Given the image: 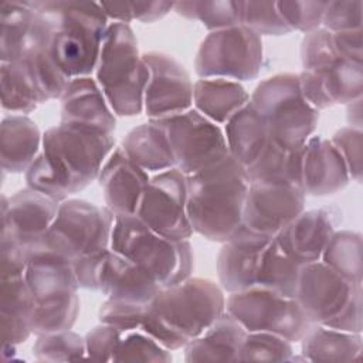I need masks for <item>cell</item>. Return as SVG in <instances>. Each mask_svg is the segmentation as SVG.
<instances>
[{"label":"cell","instance_id":"44dd1931","mask_svg":"<svg viewBox=\"0 0 363 363\" xmlns=\"http://www.w3.org/2000/svg\"><path fill=\"white\" fill-rule=\"evenodd\" d=\"M60 104L61 123L106 135L115 133L116 115L95 78H71L60 96Z\"/></svg>","mask_w":363,"mask_h":363},{"label":"cell","instance_id":"f5cc1de1","mask_svg":"<svg viewBox=\"0 0 363 363\" xmlns=\"http://www.w3.org/2000/svg\"><path fill=\"white\" fill-rule=\"evenodd\" d=\"M333 47L340 58L363 64V41L362 30L332 33Z\"/></svg>","mask_w":363,"mask_h":363},{"label":"cell","instance_id":"f1b7e54d","mask_svg":"<svg viewBox=\"0 0 363 363\" xmlns=\"http://www.w3.org/2000/svg\"><path fill=\"white\" fill-rule=\"evenodd\" d=\"M223 132L230 156L245 169L257 160L269 142L268 129L250 102L224 123Z\"/></svg>","mask_w":363,"mask_h":363},{"label":"cell","instance_id":"5b68a950","mask_svg":"<svg viewBox=\"0 0 363 363\" xmlns=\"http://www.w3.org/2000/svg\"><path fill=\"white\" fill-rule=\"evenodd\" d=\"M95 79L118 116L143 112L147 67L129 24L109 23L102 40Z\"/></svg>","mask_w":363,"mask_h":363},{"label":"cell","instance_id":"7402d4cb","mask_svg":"<svg viewBox=\"0 0 363 363\" xmlns=\"http://www.w3.org/2000/svg\"><path fill=\"white\" fill-rule=\"evenodd\" d=\"M96 180L106 207L115 216H126L136 213L150 176L126 156L122 146H116L105 160Z\"/></svg>","mask_w":363,"mask_h":363},{"label":"cell","instance_id":"52a82bcc","mask_svg":"<svg viewBox=\"0 0 363 363\" xmlns=\"http://www.w3.org/2000/svg\"><path fill=\"white\" fill-rule=\"evenodd\" d=\"M24 278L35 301L31 332L38 336L71 329L79 315V286L72 262L28 251Z\"/></svg>","mask_w":363,"mask_h":363},{"label":"cell","instance_id":"603a6c76","mask_svg":"<svg viewBox=\"0 0 363 363\" xmlns=\"http://www.w3.org/2000/svg\"><path fill=\"white\" fill-rule=\"evenodd\" d=\"M160 285L130 259L106 248L96 267V291L106 298L147 305Z\"/></svg>","mask_w":363,"mask_h":363},{"label":"cell","instance_id":"e0dca14e","mask_svg":"<svg viewBox=\"0 0 363 363\" xmlns=\"http://www.w3.org/2000/svg\"><path fill=\"white\" fill-rule=\"evenodd\" d=\"M60 203L30 189H21L11 197L1 196V234L10 235L24 247L40 241L50 230Z\"/></svg>","mask_w":363,"mask_h":363},{"label":"cell","instance_id":"9c48e42d","mask_svg":"<svg viewBox=\"0 0 363 363\" xmlns=\"http://www.w3.org/2000/svg\"><path fill=\"white\" fill-rule=\"evenodd\" d=\"M115 214L81 199L60 203L57 217L45 235L28 247L48 255L74 262L77 258L111 247Z\"/></svg>","mask_w":363,"mask_h":363},{"label":"cell","instance_id":"d6986e66","mask_svg":"<svg viewBox=\"0 0 363 363\" xmlns=\"http://www.w3.org/2000/svg\"><path fill=\"white\" fill-rule=\"evenodd\" d=\"M50 37L51 27L47 17L35 10L31 30L23 44L17 62L28 72L41 104L50 99H60L71 79L57 65L51 52Z\"/></svg>","mask_w":363,"mask_h":363},{"label":"cell","instance_id":"4316f807","mask_svg":"<svg viewBox=\"0 0 363 363\" xmlns=\"http://www.w3.org/2000/svg\"><path fill=\"white\" fill-rule=\"evenodd\" d=\"M250 102V94L237 81L224 78H199L193 84V105L217 125H224Z\"/></svg>","mask_w":363,"mask_h":363},{"label":"cell","instance_id":"d6a6232c","mask_svg":"<svg viewBox=\"0 0 363 363\" xmlns=\"http://www.w3.org/2000/svg\"><path fill=\"white\" fill-rule=\"evenodd\" d=\"M35 10L31 1H0V61H17L23 44L31 30Z\"/></svg>","mask_w":363,"mask_h":363},{"label":"cell","instance_id":"b9f144b4","mask_svg":"<svg viewBox=\"0 0 363 363\" xmlns=\"http://www.w3.org/2000/svg\"><path fill=\"white\" fill-rule=\"evenodd\" d=\"M35 301L24 275L0 278V316L27 320L30 323Z\"/></svg>","mask_w":363,"mask_h":363},{"label":"cell","instance_id":"d590c367","mask_svg":"<svg viewBox=\"0 0 363 363\" xmlns=\"http://www.w3.org/2000/svg\"><path fill=\"white\" fill-rule=\"evenodd\" d=\"M316 72L322 77L323 85L333 105H347L362 98L363 94V64L340 58L339 55Z\"/></svg>","mask_w":363,"mask_h":363},{"label":"cell","instance_id":"277c9868","mask_svg":"<svg viewBox=\"0 0 363 363\" xmlns=\"http://www.w3.org/2000/svg\"><path fill=\"white\" fill-rule=\"evenodd\" d=\"M31 3L50 23L51 52L60 69L68 78L91 77L109 26L99 3L71 0Z\"/></svg>","mask_w":363,"mask_h":363},{"label":"cell","instance_id":"ee69618b","mask_svg":"<svg viewBox=\"0 0 363 363\" xmlns=\"http://www.w3.org/2000/svg\"><path fill=\"white\" fill-rule=\"evenodd\" d=\"M337 57L332 33L325 28H316L306 33L301 41V62L303 71H318Z\"/></svg>","mask_w":363,"mask_h":363},{"label":"cell","instance_id":"ac0fdd59","mask_svg":"<svg viewBox=\"0 0 363 363\" xmlns=\"http://www.w3.org/2000/svg\"><path fill=\"white\" fill-rule=\"evenodd\" d=\"M342 221L337 207L303 210L274 238L278 245L301 265L319 261L322 252Z\"/></svg>","mask_w":363,"mask_h":363},{"label":"cell","instance_id":"11a10c76","mask_svg":"<svg viewBox=\"0 0 363 363\" xmlns=\"http://www.w3.org/2000/svg\"><path fill=\"white\" fill-rule=\"evenodd\" d=\"M104 14L113 23L129 24L133 21V11L130 1H102L99 3Z\"/></svg>","mask_w":363,"mask_h":363},{"label":"cell","instance_id":"7bdbcfd3","mask_svg":"<svg viewBox=\"0 0 363 363\" xmlns=\"http://www.w3.org/2000/svg\"><path fill=\"white\" fill-rule=\"evenodd\" d=\"M328 1L316 0H295L277 1L278 10L292 31L303 34L322 27V18Z\"/></svg>","mask_w":363,"mask_h":363},{"label":"cell","instance_id":"ffe728a7","mask_svg":"<svg viewBox=\"0 0 363 363\" xmlns=\"http://www.w3.org/2000/svg\"><path fill=\"white\" fill-rule=\"evenodd\" d=\"M271 240L242 225L223 242L217 255V277L223 291L231 294L255 286L258 264Z\"/></svg>","mask_w":363,"mask_h":363},{"label":"cell","instance_id":"f546056e","mask_svg":"<svg viewBox=\"0 0 363 363\" xmlns=\"http://www.w3.org/2000/svg\"><path fill=\"white\" fill-rule=\"evenodd\" d=\"M306 362H357L363 350L362 333H350L323 325H312L301 339Z\"/></svg>","mask_w":363,"mask_h":363},{"label":"cell","instance_id":"8d00e7d4","mask_svg":"<svg viewBox=\"0 0 363 363\" xmlns=\"http://www.w3.org/2000/svg\"><path fill=\"white\" fill-rule=\"evenodd\" d=\"M173 10L184 18L200 21L210 33L240 26L237 1L231 0L176 1Z\"/></svg>","mask_w":363,"mask_h":363},{"label":"cell","instance_id":"9f6ffc18","mask_svg":"<svg viewBox=\"0 0 363 363\" xmlns=\"http://www.w3.org/2000/svg\"><path fill=\"white\" fill-rule=\"evenodd\" d=\"M346 118H347L349 126L356 128V129H362V98L347 104Z\"/></svg>","mask_w":363,"mask_h":363},{"label":"cell","instance_id":"bcb514c9","mask_svg":"<svg viewBox=\"0 0 363 363\" xmlns=\"http://www.w3.org/2000/svg\"><path fill=\"white\" fill-rule=\"evenodd\" d=\"M145 306L133 302L109 299L101 305L98 311V319L101 323L112 325L122 332L140 329L145 315Z\"/></svg>","mask_w":363,"mask_h":363},{"label":"cell","instance_id":"816d5d0a","mask_svg":"<svg viewBox=\"0 0 363 363\" xmlns=\"http://www.w3.org/2000/svg\"><path fill=\"white\" fill-rule=\"evenodd\" d=\"M298 79L301 94L312 108H315L316 111H323L333 106V102L328 95L322 77L319 74L302 69L298 74Z\"/></svg>","mask_w":363,"mask_h":363},{"label":"cell","instance_id":"7dc6e473","mask_svg":"<svg viewBox=\"0 0 363 363\" xmlns=\"http://www.w3.org/2000/svg\"><path fill=\"white\" fill-rule=\"evenodd\" d=\"M332 143L337 147L347 167L350 180L362 182V157H363V133L362 129L352 126L340 128L330 138Z\"/></svg>","mask_w":363,"mask_h":363},{"label":"cell","instance_id":"d4e9b609","mask_svg":"<svg viewBox=\"0 0 363 363\" xmlns=\"http://www.w3.org/2000/svg\"><path fill=\"white\" fill-rule=\"evenodd\" d=\"M245 335V328L224 311L208 328L183 347L184 360L187 363L237 362Z\"/></svg>","mask_w":363,"mask_h":363},{"label":"cell","instance_id":"7c38bea8","mask_svg":"<svg viewBox=\"0 0 363 363\" xmlns=\"http://www.w3.org/2000/svg\"><path fill=\"white\" fill-rule=\"evenodd\" d=\"M155 121L167 135L174 167L186 176L230 156L223 129L194 108Z\"/></svg>","mask_w":363,"mask_h":363},{"label":"cell","instance_id":"30bf717a","mask_svg":"<svg viewBox=\"0 0 363 363\" xmlns=\"http://www.w3.org/2000/svg\"><path fill=\"white\" fill-rule=\"evenodd\" d=\"M262 40L244 26L211 31L200 43L194 58L199 78L231 81L255 79L262 67Z\"/></svg>","mask_w":363,"mask_h":363},{"label":"cell","instance_id":"6da1fadb","mask_svg":"<svg viewBox=\"0 0 363 363\" xmlns=\"http://www.w3.org/2000/svg\"><path fill=\"white\" fill-rule=\"evenodd\" d=\"M115 147L113 135L60 122L43 133L41 152L24 173L27 187L61 203L98 179Z\"/></svg>","mask_w":363,"mask_h":363},{"label":"cell","instance_id":"c3c4849f","mask_svg":"<svg viewBox=\"0 0 363 363\" xmlns=\"http://www.w3.org/2000/svg\"><path fill=\"white\" fill-rule=\"evenodd\" d=\"M122 333L121 329L99 322L84 336L86 357L98 362H112Z\"/></svg>","mask_w":363,"mask_h":363},{"label":"cell","instance_id":"4fadbf2b","mask_svg":"<svg viewBox=\"0 0 363 363\" xmlns=\"http://www.w3.org/2000/svg\"><path fill=\"white\" fill-rule=\"evenodd\" d=\"M186 206L187 176L173 167L150 177L135 214L159 235L183 241L193 235Z\"/></svg>","mask_w":363,"mask_h":363},{"label":"cell","instance_id":"836d02e7","mask_svg":"<svg viewBox=\"0 0 363 363\" xmlns=\"http://www.w3.org/2000/svg\"><path fill=\"white\" fill-rule=\"evenodd\" d=\"M320 261L352 284L363 281L362 234L350 230H336L329 238Z\"/></svg>","mask_w":363,"mask_h":363},{"label":"cell","instance_id":"8fae6325","mask_svg":"<svg viewBox=\"0 0 363 363\" xmlns=\"http://www.w3.org/2000/svg\"><path fill=\"white\" fill-rule=\"evenodd\" d=\"M225 311L247 332L274 333L291 343L301 342L312 326L294 298L281 296L257 285L228 294Z\"/></svg>","mask_w":363,"mask_h":363},{"label":"cell","instance_id":"484cf974","mask_svg":"<svg viewBox=\"0 0 363 363\" xmlns=\"http://www.w3.org/2000/svg\"><path fill=\"white\" fill-rule=\"evenodd\" d=\"M43 146L38 125L28 115H7L0 123L3 173H26Z\"/></svg>","mask_w":363,"mask_h":363},{"label":"cell","instance_id":"ba28073f","mask_svg":"<svg viewBox=\"0 0 363 363\" xmlns=\"http://www.w3.org/2000/svg\"><path fill=\"white\" fill-rule=\"evenodd\" d=\"M250 104L262 118L269 139L288 149L302 147L319 121V111L305 101L294 72L261 81L250 95Z\"/></svg>","mask_w":363,"mask_h":363},{"label":"cell","instance_id":"681fc988","mask_svg":"<svg viewBox=\"0 0 363 363\" xmlns=\"http://www.w3.org/2000/svg\"><path fill=\"white\" fill-rule=\"evenodd\" d=\"M323 326L350 332L362 333L363 330V286H357L352 294L347 303Z\"/></svg>","mask_w":363,"mask_h":363},{"label":"cell","instance_id":"db71d44e","mask_svg":"<svg viewBox=\"0 0 363 363\" xmlns=\"http://www.w3.org/2000/svg\"><path fill=\"white\" fill-rule=\"evenodd\" d=\"M133 18L142 23H155L173 10V1H130Z\"/></svg>","mask_w":363,"mask_h":363},{"label":"cell","instance_id":"5bb4252c","mask_svg":"<svg viewBox=\"0 0 363 363\" xmlns=\"http://www.w3.org/2000/svg\"><path fill=\"white\" fill-rule=\"evenodd\" d=\"M305 199L306 196L299 186L284 182L251 180L242 207V225L274 238L305 210Z\"/></svg>","mask_w":363,"mask_h":363},{"label":"cell","instance_id":"2e32d148","mask_svg":"<svg viewBox=\"0 0 363 363\" xmlns=\"http://www.w3.org/2000/svg\"><path fill=\"white\" fill-rule=\"evenodd\" d=\"M360 285L346 281L319 259L301 265L294 299L312 325H323L347 303Z\"/></svg>","mask_w":363,"mask_h":363},{"label":"cell","instance_id":"4dcf8cb0","mask_svg":"<svg viewBox=\"0 0 363 363\" xmlns=\"http://www.w3.org/2000/svg\"><path fill=\"white\" fill-rule=\"evenodd\" d=\"M303 147L288 149L269 139L257 160L247 167L250 180L284 182L301 187Z\"/></svg>","mask_w":363,"mask_h":363},{"label":"cell","instance_id":"ab89813d","mask_svg":"<svg viewBox=\"0 0 363 363\" xmlns=\"http://www.w3.org/2000/svg\"><path fill=\"white\" fill-rule=\"evenodd\" d=\"M112 362H172L170 350L162 346L156 339L133 329L122 333Z\"/></svg>","mask_w":363,"mask_h":363},{"label":"cell","instance_id":"74e56055","mask_svg":"<svg viewBox=\"0 0 363 363\" xmlns=\"http://www.w3.org/2000/svg\"><path fill=\"white\" fill-rule=\"evenodd\" d=\"M38 362H69L86 357L85 339L71 329L38 335L33 346Z\"/></svg>","mask_w":363,"mask_h":363},{"label":"cell","instance_id":"3957f363","mask_svg":"<svg viewBox=\"0 0 363 363\" xmlns=\"http://www.w3.org/2000/svg\"><path fill=\"white\" fill-rule=\"evenodd\" d=\"M247 169L227 156L187 176V216L193 233L224 242L242 227L250 186Z\"/></svg>","mask_w":363,"mask_h":363},{"label":"cell","instance_id":"f35d334b","mask_svg":"<svg viewBox=\"0 0 363 363\" xmlns=\"http://www.w3.org/2000/svg\"><path fill=\"white\" fill-rule=\"evenodd\" d=\"M240 26L261 35H285L292 33L282 18L277 1H237Z\"/></svg>","mask_w":363,"mask_h":363},{"label":"cell","instance_id":"83f0119b","mask_svg":"<svg viewBox=\"0 0 363 363\" xmlns=\"http://www.w3.org/2000/svg\"><path fill=\"white\" fill-rule=\"evenodd\" d=\"M121 146L126 156L147 173H159L174 167L167 135L155 119L130 129Z\"/></svg>","mask_w":363,"mask_h":363},{"label":"cell","instance_id":"cb8c5ba5","mask_svg":"<svg viewBox=\"0 0 363 363\" xmlns=\"http://www.w3.org/2000/svg\"><path fill=\"white\" fill-rule=\"evenodd\" d=\"M349 182L345 160L332 140L311 136L303 147L301 172V189L305 196H332L343 190Z\"/></svg>","mask_w":363,"mask_h":363},{"label":"cell","instance_id":"60d3db41","mask_svg":"<svg viewBox=\"0 0 363 363\" xmlns=\"http://www.w3.org/2000/svg\"><path fill=\"white\" fill-rule=\"evenodd\" d=\"M292 343L268 332H247L237 362H291Z\"/></svg>","mask_w":363,"mask_h":363},{"label":"cell","instance_id":"9a60e30c","mask_svg":"<svg viewBox=\"0 0 363 363\" xmlns=\"http://www.w3.org/2000/svg\"><path fill=\"white\" fill-rule=\"evenodd\" d=\"M147 67L143 111L149 119H159L193 108V82L186 68L172 55L160 51L142 54Z\"/></svg>","mask_w":363,"mask_h":363},{"label":"cell","instance_id":"7a4b0ae2","mask_svg":"<svg viewBox=\"0 0 363 363\" xmlns=\"http://www.w3.org/2000/svg\"><path fill=\"white\" fill-rule=\"evenodd\" d=\"M224 311L223 288L213 279L190 275L173 286L160 288L145 306L140 329L172 352L184 347Z\"/></svg>","mask_w":363,"mask_h":363},{"label":"cell","instance_id":"f6af8a7d","mask_svg":"<svg viewBox=\"0 0 363 363\" xmlns=\"http://www.w3.org/2000/svg\"><path fill=\"white\" fill-rule=\"evenodd\" d=\"M362 0H332L326 3L322 28L330 33L362 30Z\"/></svg>","mask_w":363,"mask_h":363},{"label":"cell","instance_id":"f907efd6","mask_svg":"<svg viewBox=\"0 0 363 363\" xmlns=\"http://www.w3.org/2000/svg\"><path fill=\"white\" fill-rule=\"evenodd\" d=\"M28 265V248L11 238L1 234L0 247V278L24 275Z\"/></svg>","mask_w":363,"mask_h":363},{"label":"cell","instance_id":"8992f818","mask_svg":"<svg viewBox=\"0 0 363 363\" xmlns=\"http://www.w3.org/2000/svg\"><path fill=\"white\" fill-rule=\"evenodd\" d=\"M111 250L135 262L162 288L173 286L193 272L189 240L173 241L149 228L136 214L115 216Z\"/></svg>","mask_w":363,"mask_h":363},{"label":"cell","instance_id":"1f68e13d","mask_svg":"<svg viewBox=\"0 0 363 363\" xmlns=\"http://www.w3.org/2000/svg\"><path fill=\"white\" fill-rule=\"evenodd\" d=\"M301 264L292 259L275 241L264 250L258 269L255 285L285 298H294L296 292Z\"/></svg>","mask_w":363,"mask_h":363},{"label":"cell","instance_id":"e575fe53","mask_svg":"<svg viewBox=\"0 0 363 363\" xmlns=\"http://www.w3.org/2000/svg\"><path fill=\"white\" fill-rule=\"evenodd\" d=\"M0 89L1 108L7 112L27 115L41 104L28 72L17 61L0 64Z\"/></svg>","mask_w":363,"mask_h":363}]
</instances>
